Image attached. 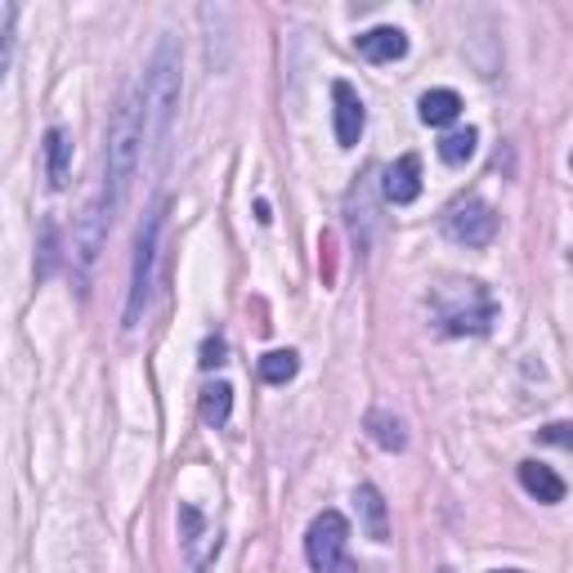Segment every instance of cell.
I'll list each match as a JSON object with an SVG mask.
<instances>
[{"mask_svg": "<svg viewBox=\"0 0 573 573\" xmlns=\"http://www.w3.org/2000/svg\"><path fill=\"white\" fill-rule=\"evenodd\" d=\"M139 104H143V143H153L157 157H166L175 113H179V50L171 36L157 45L149 63V77L139 85Z\"/></svg>", "mask_w": 573, "mask_h": 573, "instance_id": "6da1fadb", "label": "cell"}, {"mask_svg": "<svg viewBox=\"0 0 573 573\" xmlns=\"http://www.w3.org/2000/svg\"><path fill=\"white\" fill-rule=\"evenodd\" d=\"M139 157H143V104H139V90L126 94V104L117 108L113 117V130H108V175H104V211L117 215L126 194H130V179L139 171Z\"/></svg>", "mask_w": 573, "mask_h": 573, "instance_id": "7a4b0ae2", "label": "cell"}, {"mask_svg": "<svg viewBox=\"0 0 573 573\" xmlns=\"http://www.w3.org/2000/svg\"><path fill=\"white\" fill-rule=\"evenodd\" d=\"M430 301H435L440 327L448 331V337H484V331L493 327V318H498L493 296L484 292V282H475V278L440 282L435 292H430Z\"/></svg>", "mask_w": 573, "mask_h": 573, "instance_id": "3957f363", "label": "cell"}, {"mask_svg": "<svg viewBox=\"0 0 573 573\" xmlns=\"http://www.w3.org/2000/svg\"><path fill=\"white\" fill-rule=\"evenodd\" d=\"M162 220H166V198L149 207L139 233H135V269H130V301H126V327H139V314L149 305L153 292V265H157V237H162Z\"/></svg>", "mask_w": 573, "mask_h": 573, "instance_id": "277c9868", "label": "cell"}, {"mask_svg": "<svg viewBox=\"0 0 573 573\" xmlns=\"http://www.w3.org/2000/svg\"><path fill=\"white\" fill-rule=\"evenodd\" d=\"M305 560L314 573H359L350 560V524L341 511H323L305 534Z\"/></svg>", "mask_w": 573, "mask_h": 573, "instance_id": "5b68a950", "label": "cell"}, {"mask_svg": "<svg viewBox=\"0 0 573 573\" xmlns=\"http://www.w3.org/2000/svg\"><path fill=\"white\" fill-rule=\"evenodd\" d=\"M444 229H448L453 243H461V247H489L498 237V211L489 202H480V198H466V202H457L448 211Z\"/></svg>", "mask_w": 573, "mask_h": 573, "instance_id": "8992f818", "label": "cell"}, {"mask_svg": "<svg viewBox=\"0 0 573 573\" xmlns=\"http://www.w3.org/2000/svg\"><path fill=\"white\" fill-rule=\"evenodd\" d=\"M331 104H337V143L341 149H354L363 139V126H367V113H363V100L350 81H331Z\"/></svg>", "mask_w": 573, "mask_h": 573, "instance_id": "52a82bcc", "label": "cell"}, {"mask_svg": "<svg viewBox=\"0 0 573 573\" xmlns=\"http://www.w3.org/2000/svg\"><path fill=\"white\" fill-rule=\"evenodd\" d=\"M108 224H113V215L104 211V202H90V207L81 211L77 233H72V252H77L81 269H90V265H94V256H100L104 237H108Z\"/></svg>", "mask_w": 573, "mask_h": 573, "instance_id": "ba28073f", "label": "cell"}, {"mask_svg": "<svg viewBox=\"0 0 573 573\" xmlns=\"http://www.w3.org/2000/svg\"><path fill=\"white\" fill-rule=\"evenodd\" d=\"M381 194H386V202L395 207H408L421 198V162L412 153H404L395 166H386V179H381Z\"/></svg>", "mask_w": 573, "mask_h": 573, "instance_id": "9c48e42d", "label": "cell"}, {"mask_svg": "<svg viewBox=\"0 0 573 573\" xmlns=\"http://www.w3.org/2000/svg\"><path fill=\"white\" fill-rule=\"evenodd\" d=\"M45 179H50L55 194L68 188V179H72V135L63 126L45 130Z\"/></svg>", "mask_w": 573, "mask_h": 573, "instance_id": "30bf717a", "label": "cell"}, {"mask_svg": "<svg viewBox=\"0 0 573 573\" xmlns=\"http://www.w3.org/2000/svg\"><path fill=\"white\" fill-rule=\"evenodd\" d=\"M359 55L367 63H399L408 55V36L399 27H372L359 36Z\"/></svg>", "mask_w": 573, "mask_h": 573, "instance_id": "8fae6325", "label": "cell"}, {"mask_svg": "<svg viewBox=\"0 0 573 573\" xmlns=\"http://www.w3.org/2000/svg\"><path fill=\"white\" fill-rule=\"evenodd\" d=\"M519 489L529 493V498H538L542 506L564 502V480L551 466H542V461H519Z\"/></svg>", "mask_w": 573, "mask_h": 573, "instance_id": "7c38bea8", "label": "cell"}, {"mask_svg": "<svg viewBox=\"0 0 573 573\" xmlns=\"http://www.w3.org/2000/svg\"><path fill=\"white\" fill-rule=\"evenodd\" d=\"M354 502H359V515H363V534L372 542H390V511H386V498H381L376 484H359L354 489Z\"/></svg>", "mask_w": 573, "mask_h": 573, "instance_id": "4fadbf2b", "label": "cell"}, {"mask_svg": "<svg viewBox=\"0 0 573 573\" xmlns=\"http://www.w3.org/2000/svg\"><path fill=\"white\" fill-rule=\"evenodd\" d=\"M417 113L425 126H453L461 117V94L457 90H425L417 100Z\"/></svg>", "mask_w": 573, "mask_h": 573, "instance_id": "5bb4252c", "label": "cell"}, {"mask_svg": "<svg viewBox=\"0 0 573 573\" xmlns=\"http://www.w3.org/2000/svg\"><path fill=\"white\" fill-rule=\"evenodd\" d=\"M367 435L386 448V453H404L408 448V430H404V421L395 417V412H367Z\"/></svg>", "mask_w": 573, "mask_h": 573, "instance_id": "9a60e30c", "label": "cell"}, {"mask_svg": "<svg viewBox=\"0 0 573 573\" xmlns=\"http://www.w3.org/2000/svg\"><path fill=\"white\" fill-rule=\"evenodd\" d=\"M229 412H233V386L215 381V386L202 390V421L220 430V425H229Z\"/></svg>", "mask_w": 573, "mask_h": 573, "instance_id": "2e32d148", "label": "cell"}, {"mask_svg": "<svg viewBox=\"0 0 573 573\" xmlns=\"http://www.w3.org/2000/svg\"><path fill=\"white\" fill-rule=\"evenodd\" d=\"M296 372H301L296 350H273V354L260 359V381H269V386H286Z\"/></svg>", "mask_w": 573, "mask_h": 573, "instance_id": "e0dca14e", "label": "cell"}, {"mask_svg": "<svg viewBox=\"0 0 573 573\" xmlns=\"http://www.w3.org/2000/svg\"><path fill=\"white\" fill-rule=\"evenodd\" d=\"M475 143H480V135H475L470 126H466V130H453V135L440 139V157H444L448 166H466V162L475 157Z\"/></svg>", "mask_w": 573, "mask_h": 573, "instance_id": "ac0fdd59", "label": "cell"}, {"mask_svg": "<svg viewBox=\"0 0 573 573\" xmlns=\"http://www.w3.org/2000/svg\"><path fill=\"white\" fill-rule=\"evenodd\" d=\"M40 269H36V278H50L55 273V265H59V229H55V220H45L40 224Z\"/></svg>", "mask_w": 573, "mask_h": 573, "instance_id": "d6986e66", "label": "cell"}, {"mask_svg": "<svg viewBox=\"0 0 573 573\" xmlns=\"http://www.w3.org/2000/svg\"><path fill=\"white\" fill-rule=\"evenodd\" d=\"M10 59H14V10H5V23H0V81L10 72Z\"/></svg>", "mask_w": 573, "mask_h": 573, "instance_id": "ffe728a7", "label": "cell"}, {"mask_svg": "<svg viewBox=\"0 0 573 573\" xmlns=\"http://www.w3.org/2000/svg\"><path fill=\"white\" fill-rule=\"evenodd\" d=\"M224 350H229V346H224L220 337H207V341H202V359H198V363H202V367H220V363H224Z\"/></svg>", "mask_w": 573, "mask_h": 573, "instance_id": "44dd1931", "label": "cell"}, {"mask_svg": "<svg viewBox=\"0 0 573 573\" xmlns=\"http://www.w3.org/2000/svg\"><path fill=\"white\" fill-rule=\"evenodd\" d=\"M542 440L564 448V444H569V421H556V425H547V430H542Z\"/></svg>", "mask_w": 573, "mask_h": 573, "instance_id": "7402d4cb", "label": "cell"}, {"mask_svg": "<svg viewBox=\"0 0 573 573\" xmlns=\"http://www.w3.org/2000/svg\"><path fill=\"white\" fill-rule=\"evenodd\" d=\"M493 573H519V569H493Z\"/></svg>", "mask_w": 573, "mask_h": 573, "instance_id": "603a6c76", "label": "cell"}, {"mask_svg": "<svg viewBox=\"0 0 573 573\" xmlns=\"http://www.w3.org/2000/svg\"><path fill=\"white\" fill-rule=\"evenodd\" d=\"M440 573H453V569H440Z\"/></svg>", "mask_w": 573, "mask_h": 573, "instance_id": "cb8c5ba5", "label": "cell"}]
</instances>
